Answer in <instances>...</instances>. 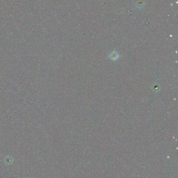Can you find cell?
I'll return each instance as SVG.
<instances>
[{
	"instance_id": "cell-1",
	"label": "cell",
	"mask_w": 178,
	"mask_h": 178,
	"mask_svg": "<svg viewBox=\"0 0 178 178\" xmlns=\"http://www.w3.org/2000/svg\"><path fill=\"white\" fill-rule=\"evenodd\" d=\"M109 57L111 60L113 61H117L119 58V55L117 52L114 51L109 55Z\"/></svg>"
}]
</instances>
